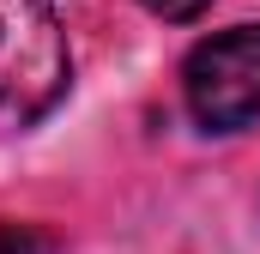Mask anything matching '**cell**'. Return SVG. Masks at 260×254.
<instances>
[{
	"label": "cell",
	"mask_w": 260,
	"mask_h": 254,
	"mask_svg": "<svg viewBox=\"0 0 260 254\" xmlns=\"http://www.w3.org/2000/svg\"><path fill=\"white\" fill-rule=\"evenodd\" d=\"M73 55L49 0H0V121L24 127L67 97Z\"/></svg>",
	"instance_id": "cell-1"
},
{
	"label": "cell",
	"mask_w": 260,
	"mask_h": 254,
	"mask_svg": "<svg viewBox=\"0 0 260 254\" xmlns=\"http://www.w3.org/2000/svg\"><path fill=\"white\" fill-rule=\"evenodd\" d=\"M182 97L206 133H242L248 121H260V24L194 43L182 67Z\"/></svg>",
	"instance_id": "cell-2"
},
{
	"label": "cell",
	"mask_w": 260,
	"mask_h": 254,
	"mask_svg": "<svg viewBox=\"0 0 260 254\" xmlns=\"http://www.w3.org/2000/svg\"><path fill=\"white\" fill-rule=\"evenodd\" d=\"M0 254H61V242L37 224H6L0 218Z\"/></svg>",
	"instance_id": "cell-3"
},
{
	"label": "cell",
	"mask_w": 260,
	"mask_h": 254,
	"mask_svg": "<svg viewBox=\"0 0 260 254\" xmlns=\"http://www.w3.org/2000/svg\"><path fill=\"white\" fill-rule=\"evenodd\" d=\"M145 12H157V18H170V24H188V18H200L212 0H139Z\"/></svg>",
	"instance_id": "cell-4"
}]
</instances>
